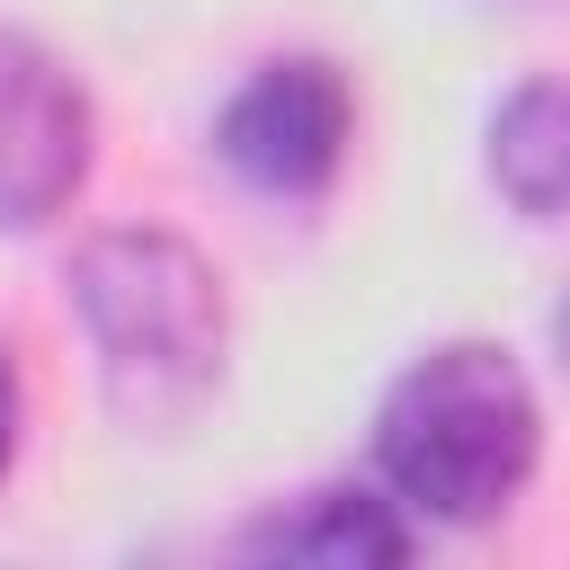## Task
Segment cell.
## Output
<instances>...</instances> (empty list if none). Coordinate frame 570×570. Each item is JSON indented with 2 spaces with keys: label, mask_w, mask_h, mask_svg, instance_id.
Listing matches in <instances>:
<instances>
[{
  "label": "cell",
  "mask_w": 570,
  "mask_h": 570,
  "mask_svg": "<svg viewBox=\"0 0 570 570\" xmlns=\"http://www.w3.org/2000/svg\"><path fill=\"white\" fill-rule=\"evenodd\" d=\"M543 454V410L534 383L517 374L508 347L490 338H445L428 347L374 419V463L401 508L436 525H481L499 517Z\"/></svg>",
  "instance_id": "6da1fadb"
},
{
  "label": "cell",
  "mask_w": 570,
  "mask_h": 570,
  "mask_svg": "<svg viewBox=\"0 0 570 570\" xmlns=\"http://www.w3.org/2000/svg\"><path fill=\"white\" fill-rule=\"evenodd\" d=\"M71 312L125 419L187 410L223 365V285L178 232H89L71 249Z\"/></svg>",
  "instance_id": "7a4b0ae2"
},
{
  "label": "cell",
  "mask_w": 570,
  "mask_h": 570,
  "mask_svg": "<svg viewBox=\"0 0 570 570\" xmlns=\"http://www.w3.org/2000/svg\"><path fill=\"white\" fill-rule=\"evenodd\" d=\"M347 142H356V98H347L338 62H321V53L258 62L214 116L223 169L258 196H321L338 178Z\"/></svg>",
  "instance_id": "3957f363"
},
{
  "label": "cell",
  "mask_w": 570,
  "mask_h": 570,
  "mask_svg": "<svg viewBox=\"0 0 570 570\" xmlns=\"http://www.w3.org/2000/svg\"><path fill=\"white\" fill-rule=\"evenodd\" d=\"M89 178V89L53 45L0 27V223H53Z\"/></svg>",
  "instance_id": "277c9868"
},
{
  "label": "cell",
  "mask_w": 570,
  "mask_h": 570,
  "mask_svg": "<svg viewBox=\"0 0 570 570\" xmlns=\"http://www.w3.org/2000/svg\"><path fill=\"white\" fill-rule=\"evenodd\" d=\"M240 552L312 561V570H365V561H410V525L392 517V499L330 481V490H303V499L267 508V517L240 534Z\"/></svg>",
  "instance_id": "5b68a950"
},
{
  "label": "cell",
  "mask_w": 570,
  "mask_h": 570,
  "mask_svg": "<svg viewBox=\"0 0 570 570\" xmlns=\"http://www.w3.org/2000/svg\"><path fill=\"white\" fill-rule=\"evenodd\" d=\"M490 178L517 214H570V80H525L490 116Z\"/></svg>",
  "instance_id": "8992f818"
},
{
  "label": "cell",
  "mask_w": 570,
  "mask_h": 570,
  "mask_svg": "<svg viewBox=\"0 0 570 570\" xmlns=\"http://www.w3.org/2000/svg\"><path fill=\"white\" fill-rule=\"evenodd\" d=\"M9 454H18V365L0 347V472H9Z\"/></svg>",
  "instance_id": "52a82bcc"
},
{
  "label": "cell",
  "mask_w": 570,
  "mask_h": 570,
  "mask_svg": "<svg viewBox=\"0 0 570 570\" xmlns=\"http://www.w3.org/2000/svg\"><path fill=\"white\" fill-rule=\"evenodd\" d=\"M552 347H561V365H570V294L552 303Z\"/></svg>",
  "instance_id": "ba28073f"
}]
</instances>
